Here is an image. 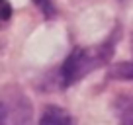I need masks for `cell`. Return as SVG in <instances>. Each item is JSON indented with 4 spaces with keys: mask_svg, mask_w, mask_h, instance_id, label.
I'll return each mask as SVG.
<instances>
[{
    "mask_svg": "<svg viewBox=\"0 0 133 125\" xmlns=\"http://www.w3.org/2000/svg\"><path fill=\"white\" fill-rule=\"evenodd\" d=\"M112 53H114V47H110L108 43L96 47V49H86V47L75 49L59 68V84L63 88H69L72 84H76L88 72L98 68L100 65H104Z\"/></svg>",
    "mask_w": 133,
    "mask_h": 125,
    "instance_id": "cell-1",
    "label": "cell"
},
{
    "mask_svg": "<svg viewBox=\"0 0 133 125\" xmlns=\"http://www.w3.org/2000/svg\"><path fill=\"white\" fill-rule=\"evenodd\" d=\"M0 125H33V106L18 84L0 90Z\"/></svg>",
    "mask_w": 133,
    "mask_h": 125,
    "instance_id": "cell-2",
    "label": "cell"
},
{
    "mask_svg": "<svg viewBox=\"0 0 133 125\" xmlns=\"http://www.w3.org/2000/svg\"><path fill=\"white\" fill-rule=\"evenodd\" d=\"M39 125H75V119L65 108L47 106L39 117Z\"/></svg>",
    "mask_w": 133,
    "mask_h": 125,
    "instance_id": "cell-3",
    "label": "cell"
},
{
    "mask_svg": "<svg viewBox=\"0 0 133 125\" xmlns=\"http://www.w3.org/2000/svg\"><path fill=\"white\" fill-rule=\"evenodd\" d=\"M114 109L119 125H133V98L119 96L114 102Z\"/></svg>",
    "mask_w": 133,
    "mask_h": 125,
    "instance_id": "cell-4",
    "label": "cell"
},
{
    "mask_svg": "<svg viewBox=\"0 0 133 125\" xmlns=\"http://www.w3.org/2000/svg\"><path fill=\"white\" fill-rule=\"evenodd\" d=\"M112 76L119 80H133V63H119L112 68Z\"/></svg>",
    "mask_w": 133,
    "mask_h": 125,
    "instance_id": "cell-5",
    "label": "cell"
},
{
    "mask_svg": "<svg viewBox=\"0 0 133 125\" xmlns=\"http://www.w3.org/2000/svg\"><path fill=\"white\" fill-rule=\"evenodd\" d=\"M33 4L41 10V14H43L45 18H55V14H57L53 0H33Z\"/></svg>",
    "mask_w": 133,
    "mask_h": 125,
    "instance_id": "cell-6",
    "label": "cell"
},
{
    "mask_svg": "<svg viewBox=\"0 0 133 125\" xmlns=\"http://www.w3.org/2000/svg\"><path fill=\"white\" fill-rule=\"evenodd\" d=\"M12 20V4L8 0H0V27Z\"/></svg>",
    "mask_w": 133,
    "mask_h": 125,
    "instance_id": "cell-7",
    "label": "cell"
}]
</instances>
